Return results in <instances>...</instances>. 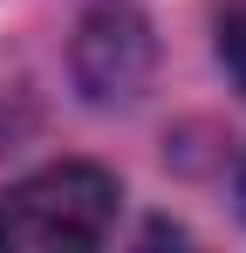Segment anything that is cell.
<instances>
[{
	"mask_svg": "<svg viewBox=\"0 0 246 253\" xmlns=\"http://www.w3.org/2000/svg\"><path fill=\"white\" fill-rule=\"evenodd\" d=\"M117 178L103 165H41L0 192V247L7 253H76L117 226Z\"/></svg>",
	"mask_w": 246,
	"mask_h": 253,
	"instance_id": "cell-1",
	"label": "cell"
},
{
	"mask_svg": "<svg viewBox=\"0 0 246 253\" xmlns=\"http://www.w3.org/2000/svg\"><path fill=\"white\" fill-rule=\"evenodd\" d=\"M76 76L96 103H130L151 76V28L137 7H96L76 42Z\"/></svg>",
	"mask_w": 246,
	"mask_h": 253,
	"instance_id": "cell-2",
	"label": "cell"
},
{
	"mask_svg": "<svg viewBox=\"0 0 246 253\" xmlns=\"http://www.w3.org/2000/svg\"><path fill=\"white\" fill-rule=\"evenodd\" d=\"M219 62H226V76L246 89V7H233V14L219 21Z\"/></svg>",
	"mask_w": 246,
	"mask_h": 253,
	"instance_id": "cell-3",
	"label": "cell"
},
{
	"mask_svg": "<svg viewBox=\"0 0 246 253\" xmlns=\"http://www.w3.org/2000/svg\"><path fill=\"white\" fill-rule=\"evenodd\" d=\"M240 212H246V158H240Z\"/></svg>",
	"mask_w": 246,
	"mask_h": 253,
	"instance_id": "cell-4",
	"label": "cell"
}]
</instances>
